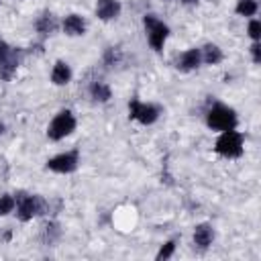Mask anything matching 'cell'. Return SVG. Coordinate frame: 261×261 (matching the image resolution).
Here are the masks:
<instances>
[{
    "mask_svg": "<svg viewBox=\"0 0 261 261\" xmlns=\"http://www.w3.org/2000/svg\"><path fill=\"white\" fill-rule=\"evenodd\" d=\"M2 133H4V124L0 122V135H2Z\"/></svg>",
    "mask_w": 261,
    "mask_h": 261,
    "instance_id": "603a6c76",
    "label": "cell"
},
{
    "mask_svg": "<svg viewBox=\"0 0 261 261\" xmlns=\"http://www.w3.org/2000/svg\"><path fill=\"white\" fill-rule=\"evenodd\" d=\"M75 128V118L69 110H61L59 114H55V118L51 120L49 128H47V137L51 141H61L67 135H71Z\"/></svg>",
    "mask_w": 261,
    "mask_h": 261,
    "instance_id": "277c9868",
    "label": "cell"
},
{
    "mask_svg": "<svg viewBox=\"0 0 261 261\" xmlns=\"http://www.w3.org/2000/svg\"><path fill=\"white\" fill-rule=\"evenodd\" d=\"M143 24H145V31H147L149 45H151L155 51H159V49L163 47L167 35H169L167 24H163V22H161L159 18H155L153 14H147V16L143 18Z\"/></svg>",
    "mask_w": 261,
    "mask_h": 261,
    "instance_id": "5b68a950",
    "label": "cell"
},
{
    "mask_svg": "<svg viewBox=\"0 0 261 261\" xmlns=\"http://www.w3.org/2000/svg\"><path fill=\"white\" fill-rule=\"evenodd\" d=\"M96 14L102 20H112L120 14V2L118 0H98Z\"/></svg>",
    "mask_w": 261,
    "mask_h": 261,
    "instance_id": "9c48e42d",
    "label": "cell"
},
{
    "mask_svg": "<svg viewBox=\"0 0 261 261\" xmlns=\"http://www.w3.org/2000/svg\"><path fill=\"white\" fill-rule=\"evenodd\" d=\"M63 31H65V35H69V37L84 35V33H86V20H84L80 14H69V16H65V20H63Z\"/></svg>",
    "mask_w": 261,
    "mask_h": 261,
    "instance_id": "8fae6325",
    "label": "cell"
},
{
    "mask_svg": "<svg viewBox=\"0 0 261 261\" xmlns=\"http://www.w3.org/2000/svg\"><path fill=\"white\" fill-rule=\"evenodd\" d=\"M14 206H16V214L22 222L31 220L37 214H45V210H47V204L41 196H27V194H16Z\"/></svg>",
    "mask_w": 261,
    "mask_h": 261,
    "instance_id": "6da1fadb",
    "label": "cell"
},
{
    "mask_svg": "<svg viewBox=\"0 0 261 261\" xmlns=\"http://www.w3.org/2000/svg\"><path fill=\"white\" fill-rule=\"evenodd\" d=\"M200 55H202V59H204L206 65H216V63L222 61V51H220V47L214 45V43L204 45V47L200 49Z\"/></svg>",
    "mask_w": 261,
    "mask_h": 261,
    "instance_id": "5bb4252c",
    "label": "cell"
},
{
    "mask_svg": "<svg viewBox=\"0 0 261 261\" xmlns=\"http://www.w3.org/2000/svg\"><path fill=\"white\" fill-rule=\"evenodd\" d=\"M12 208H14V198H12L10 194L0 196V216L10 214V212H12Z\"/></svg>",
    "mask_w": 261,
    "mask_h": 261,
    "instance_id": "ac0fdd59",
    "label": "cell"
},
{
    "mask_svg": "<svg viewBox=\"0 0 261 261\" xmlns=\"http://www.w3.org/2000/svg\"><path fill=\"white\" fill-rule=\"evenodd\" d=\"M186 2H196V0H186Z\"/></svg>",
    "mask_w": 261,
    "mask_h": 261,
    "instance_id": "cb8c5ba5",
    "label": "cell"
},
{
    "mask_svg": "<svg viewBox=\"0 0 261 261\" xmlns=\"http://www.w3.org/2000/svg\"><path fill=\"white\" fill-rule=\"evenodd\" d=\"M257 12V0H239L237 14L241 16H253Z\"/></svg>",
    "mask_w": 261,
    "mask_h": 261,
    "instance_id": "e0dca14e",
    "label": "cell"
},
{
    "mask_svg": "<svg viewBox=\"0 0 261 261\" xmlns=\"http://www.w3.org/2000/svg\"><path fill=\"white\" fill-rule=\"evenodd\" d=\"M90 96H92L96 102H108L110 96H112V92H110V88H108L106 84L94 82V84L90 86Z\"/></svg>",
    "mask_w": 261,
    "mask_h": 261,
    "instance_id": "2e32d148",
    "label": "cell"
},
{
    "mask_svg": "<svg viewBox=\"0 0 261 261\" xmlns=\"http://www.w3.org/2000/svg\"><path fill=\"white\" fill-rule=\"evenodd\" d=\"M251 53H253V61L259 63V61H261V45H259V41H255V43L251 45Z\"/></svg>",
    "mask_w": 261,
    "mask_h": 261,
    "instance_id": "7402d4cb",
    "label": "cell"
},
{
    "mask_svg": "<svg viewBox=\"0 0 261 261\" xmlns=\"http://www.w3.org/2000/svg\"><path fill=\"white\" fill-rule=\"evenodd\" d=\"M200 61H202V55H200V49H188L186 53H181V57L177 59V69H181V71H192V69H196L198 65H200Z\"/></svg>",
    "mask_w": 261,
    "mask_h": 261,
    "instance_id": "30bf717a",
    "label": "cell"
},
{
    "mask_svg": "<svg viewBox=\"0 0 261 261\" xmlns=\"http://www.w3.org/2000/svg\"><path fill=\"white\" fill-rule=\"evenodd\" d=\"M128 112H130V118H135V120H139V122H143V124H151V122H155L157 116H159L157 106H153V104H143V102H139V100H133V102L128 104Z\"/></svg>",
    "mask_w": 261,
    "mask_h": 261,
    "instance_id": "52a82bcc",
    "label": "cell"
},
{
    "mask_svg": "<svg viewBox=\"0 0 261 261\" xmlns=\"http://www.w3.org/2000/svg\"><path fill=\"white\" fill-rule=\"evenodd\" d=\"M71 80V69L65 61H55L53 65V71H51V82L55 86H65L67 82Z\"/></svg>",
    "mask_w": 261,
    "mask_h": 261,
    "instance_id": "7c38bea8",
    "label": "cell"
},
{
    "mask_svg": "<svg viewBox=\"0 0 261 261\" xmlns=\"http://www.w3.org/2000/svg\"><path fill=\"white\" fill-rule=\"evenodd\" d=\"M249 37L253 41H259L261 39V22L259 20H251L249 22Z\"/></svg>",
    "mask_w": 261,
    "mask_h": 261,
    "instance_id": "44dd1931",
    "label": "cell"
},
{
    "mask_svg": "<svg viewBox=\"0 0 261 261\" xmlns=\"http://www.w3.org/2000/svg\"><path fill=\"white\" fill-rule=\"evenodd\" d=\"M37 31L41 33V35H51L53 31H55V27H57V22H55V16L51 14V12H43L39 18H37Z\"/></svg>",
    "mask_w": 261,
    "mask_h": 261,
    "instance_id": "9a60e30c",
    "label": "cell"
},
{
    "mask_svg": "<svg viewBox=\"0 0 261 261\" xmlns=\"http://www.w3.org/2000/svg\"><path fill=\"white\" fill-rule=\"evenodd\" d=\"M206 122H208V126L214 128V130H230V128L237 126V114H234V110L228 108V106L214 104V106L208 110Z\"/></svg>",
    "mask_w": 261,
    "mask_h": 261,
    "instance_id": "7a4b0ae2",
    "label": "cell"
},
{
    "mask_svg": "<svg viewBox=\"0 0 261 261\" xmlns=\"http://www.w3.org/2000/svg\"><path fill=\"white\" fill-rule=\"evenodd\" d=\"M47 167L51 171L57 173H69L77 167V151H67V153H59L55 157H51L47 161Z\"/></svg>",
    "mask_w": 261,
    "mask_h": 261,
    "instance_id": "ba28073f",
    "label": "cell"
},
{
    "mask_svg": "<svg viewBox=\"0 0 261 261\" xmlns=\"http://www.w3.org/2000/svg\"><path fill=\"white\" fill-rule=\"evenodd\" d=\"M18 61H20V53L10 45H6L4 41H0V77L10 80L18 67Z\"/></svg>",
    "mask_w": 261,
    "mask_h": 261,
    "instance_id": "8992f818",
    "label": "cell"
},
{
    "mask_svg": "<svg viewBox=\"0 0 261 261\" xmlns=\"http://www.w3.org/2000/svg\"><path fill=\"white\" fill-rule=\"evenodd\" d=\"M173 249H175V243L173 241H167L161 249H159V253H157V259L159 261H163V259H169L171 255H173Z\"/></svg>",
    "mask_w": 261,
    "mask_h": 261,
    "instance_id": "d6986e66",
    "label": "cell"
},
{
    "mask_svg": "<svg viewBox=\"0 0 261 261\" xmlns=\"http://www.w3.org/2000/svg\"><path fill=\"white\" fill-rule=\"evenodd\" d=\"M216 153L222 157H241L243 155V135L234 128L222 130V135L216 141Z\"/></svg>",
    "mask_w": 261,
    "mask_h": 261,
    "instance_id": "3957f363",
    "label": "cell"
},
{
    "mask_svg": "<svg viewBox=\"0 0 261 261\" xmlns=\"http://www.w3.org/2000/svg\"><path fill=\"white\" fill-rule=\"evenodd\" d=\"M45 237H47L49 243H53V241L59 237V226H57V222H49V224L45 226Z\"/></svg>",
    "mask_w": 261,
    "mask_h": 261,
    "instance_id": "ffe728a7",
    "label": "cell"
},
{
    "mask_svg": "<svg viewBox=\"0 0 261 261\" xmlns=\"http://www.w3.org/2000/svg\"><path fill=\"white\" fill-rule=\"evenodd\" d=\"M212 239H214V230H212L210 224L202 222V224H198V226L194 228V243H196L198 247L206 249V247L212 243Z\"/></svg>",
    "mask_w": 261,
    "mask_h": 261,
    "instance_id": "4fadbf2b",
    "label": "cell"
}]
</instances>
